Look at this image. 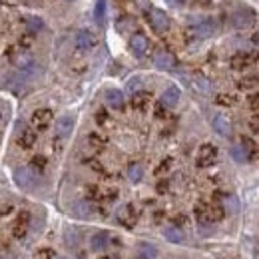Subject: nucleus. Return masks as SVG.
Instances as JSON below:
<instances>
[{
	"mask_svg": "<svg viewBox=\"0 0 259 259\" xmlns=\"http://www.w3.org/2000/svg\"><path fill=\"white\" fill-rule=\"evenodd\" d=\"M224 213V207L218 203H197L195 205V215L199 224H215Z\"/></svg>",
	"mask_w": 259,
	"mask_h": 259,
	"instance_id": "nucleus-1",
	"label": "nucleus"
},
{
	"mask_svg": "<svg viewBox=\"0 0 259 259\" xmlns=\"http://www.w3.org/2000/svg\"><path fill=\"white\" fill-rule=\"evenodd\" d=\"M253 22H255V12L251 8H239L231 14V26L233 28L243 30V28H249Z\"/></svg>",
	"mask_w": 259,
	"mask_h": 259,
	"instance_id": "nucleus-2",
	"label": "nucleus"
},
{
	"mask_svg": "<svg viewBox=\"0 0 259 259\" xmlns=\"http://www.w3.org/2000/svg\"><path fill=\"white\" fill-rule=\"evenodd\" d=\"M148 20H150V26L156 30V32H167L169 30V16L160 10V8H152L150 12H148Z\"/></svg>",
	"mask_w": 259,
	"mask_h": 259,
	"instance_id": "nucleus-3",
	"label": "nucleus"
},
{
	"mask_svg": "<svg viewBox=\"0 0 259 259\" xmlns=\"http://www.w3.org/2000/svg\"><path fill=\"white\" fill-rule=\"evenodd\" d=\"M259 62V54L257 52H239V54H235L233 58H231V70H237V72H241V70H247V68H251L253 64H257Z\"/></svg>",
	"mask_w": 259,
	"mask_h": 259,
	"instance_id": "nucleus-4",
	"label": "nucleus"
},
{
	"mask_svg": "<svg viewBox=\"0 0 259 259\" xmlns=\"http://www.w3.org/2000/svg\"><path fill=\"white\" fill-rule=\"evenodd\" d=\"M213 32H215V24L211 20H203V22L188 28V36L194 40H207L213 36Z\"/></svg>",
	"mask_w": 259,
	"mask_h": 259,
	"instance_id": "nucleus-5",
	"label": "nucleus"
},
{
	"mask_svg": "<svg viewBox=\"0 0 259 259\" xmlns=\"http://www.w3.org/2000/svg\"><path fill=\"white\" fill-rule=\"evenodd\" d=\"M218 160V150H215V146H211V144H203L199 150H197V158H195V163L199 165V167H209V165H213Z\"/></svg>",
	"mask_w": 259,
	"mask_h": 259,
	"instance_id": "nucleus-6",
	"label": "nucleus"
},
{
	"mask_svg": "<svg viewBox=\"0 0 259 259\" xmlns=\"http://www.w3.org/2000/svg\"><path fill=\"white\" fill-rule=\"evenodd\" d=\"M52 120H54L52 110H48V108H38L32 114V118H30V124H32L34 130L42 132V130H46L52 124Z\"/></svg>",
	"mask_w": 259,
	"mask_h": 259,
	"instance_id": "nucleus-7",
	"label": "nucleus"
},
{
	"mask_svg": "<svg viewBox=\"0 0 259 259\" xmlns=\"http://www.w3.org/2000/svg\"><path fill=\"white\" fill-rule=\"evenodd\" d=\"M14 182H16L20 188L30 190V188H34V184H36V178H34L32 169H28V167H18V169H14Z\"/></svg>",
	"mask_w": 259,
	"mask_h": 259,
	"instance_id": "nucleus-8",
	"label": "nucleus"
},
{
	"mask_svg": "<svg viewBox=\"0 0 259 259\" xmlns=\"http://www.w3.org/2000/svg\"><path fill=\"white\" fill-rule=\"evenodd\" d=\"M130 48H132L134 56H138V58L146 56V52H148V48H150L148 38H146L144 34H134V36L130 38Z\"/></svg>",
	"mask_w": 259,
	"mask_h": 259,
	"instance_id": "nucleus-9",
	"label": "nucleus"
},
{
	"mask_svg": "<svg viewBox=\"0 0 259 259\" xmlns=\"http://www.w3.org/2000/svg\"><path fill=\"white\" fill-rule=\"evenodd\" d=\"M28 226H30V213H28V211H22V213L16 218L14 226H12V235H14L16 239H22V237L28 233Z\"/></svg>",
	"mask_w": 259,
	"mask_h": 259,
	"instance_id": "nucleus-10",
	"label": "nucleus"
},
{
	"mask_svg": "<svg viewBox=\"0 0 259 259\" xmlns=\"http://www.w3.org/2000/svg\"><path fill=\"white\" fill-rule=\"evenodd\" d=\"M96 46V36L90 30H80L76 34V48L78 50H92Z\"/></svg>",
	"mask_w": 259,
	"mask_h": 259,
	"instance_id": "nucleus-11",
	"label": "nucleus"
},
{
	"mask_svg": "<svg viewBox=\"0 0 259 259\" xmlns=\"http://www.w3.org/2000/svg\"><path fill=\"white\" fill-rule=\"evenodd\" d=\"M136 218H138V215H136V209H134V205H130V203L122 205L120 211H118V224H122L124 227H134Z\"/></svg>",
	"mask_w": 259,
	"mask_h": 259,
	"instance_id": "nucleus-12",
	"label": "nucleus"
},
{
	"mask_svg": "<svg viewBox=\"0 0 259 259\" xmlns=\"http://www.w3.org/2000/svg\"><path fill=\"white\" fill-rule=\"evenodd\" d=\"M36 140H38L36 132H34L32 128H24L22 132H20V134H18V138H16V144H18L22 150H30V148H34Z\"/></svg>",
	"mask_w": 259,
	"mask_h": 259,
	"instance_id": "nucleus-13",
	"label": "nucleus"
},
{
	"mask_svg": "<svg viewBox=\"0 0 259 259\" xmlns=\"http://www.w3.org/2000/svg\"><path fill=\"white\" fill-rule=\"evenodd\" d=\"M106 104L110 106V108H114V110H122L124 108V94L120 92V90H116V88H110V90H106Z\"/></svg>",
	"mask_w": 259,
	"mask_h": 259,
	"instance_id": "nucleus-14",
	"label": "nucleus"
},
{
	"mask_svg": "<svg viewBox=\"0 0 259 259\" xmlns=\"http://www.w3.org/2000/svg\"><path fill=\"white\" fill-rule=\"evenodd\" d=\"M211 126H213V130H215L220 136H224V138H229V136H231V124H229V120H227L226 116H222V114L213 116Z\"/></svg>",
	"mask_w": 259,
	"mask_h": 259,
	"instance_id": "nucleus-15",
	"label": "nucleus"
},
{
	"mask_svg": "<svg viewBox=\"0 0 259 259\" xmlns=\"http://www.w3.org/2000/svg\"><path fill=\"white\" fill-rule=\"evenodd\" d=\"M108 245H110V233H106V231H98L90 239V247L94 251H106Z\"/></svg>",
	"mask_w": 259,
	"mask_h": 259,
	"instance_id": "nucleus-16",
	"label": "nucleus"
},
{
	"mask_svg": "<svg viewBox=\"0 0 259 259\" xmlns=\"http://www.w3.org/2000/svg\"><path fill=\"white\" fill-rule=\"evenodd\" d=\"M154 64H156V68H160V70H171V68L176 66V58H174V54H169V52L162 50V52L156 54Z\"/></svg>",
	"mask_w": 259,
	"mask_h": 259,
	"instance_id": "nucleus-17",
	"label": "nucleus"
},
{
	"mask_svg": "<svg viewBox=\"0 0 259 259\" xmlns=\"http://www.w3.org/2000/svg\"><path fill=\"white\" fill-rule=\"evenodd\" d=\"M150 100H152V96H150L146 90H138V92H134V96H132V108H136V110H146V108L150 106Z\"/></svg>",
	"mask_w": 259,
	"mask_h": 259,
	"instance_id": "nucleus-18",
	"label": "nucleus"
},
{
	"mask_svg": "<svg viewBox=\"0 0 259 259\" xmlns=\"http://www.w3.org/2000/svg\"><path fill=\"white\" fill-rule=\"evenodd\" d=\"M180 102V88L178 86H169L162 96V106L165 108H174L176 104Z\"/></svg>",
	"mask_w": 259,
	"mask_h": 259,
	"instance_id": "nucleus-19",
	"label": "nucleus"
},
{
	"mask_svg": "<svg viewBox=\"0 0 259 259\" xmlns=\"http://www.w3.org/2000/svg\"><path fill=\"white\" fill-rule=\"evenodd\" d=\"M229 156H231L233 162H237V163H245L249 160V154H247V150L243 148V144L231 146V148H229Z\"/></svg>",
	"mask_w": 259,
	"mask_h": 259,
	"instance_id": "nucleus-20",
	"label": "nucleus"
},
{
	"mask_svg": "<svg viewBox=\"0 0 259 259\" xmlns=\"http://www.w3.org/2000/svg\"><path fill=\"white\" fill-rule=\"evenodd\" d=\"M72 128H74V118H72V116H62V118L58 120V124H56V132H58L60 138L70 136Z\"/></svg>",
	"mask_w": 259,
	"mask_h": 259,
	"instance_id": "nucleus-21",
	"label": "nucleus"
},
{
	"mask_svg": "<svg viewBox=\"0 0 259 259\" xmlns=\"http://www.w3.org/2000/svg\"><path fill=\"white\" fill-rule=\"evenodd\" d=\"M192 84H194V88L199 92V94H203V96L211 94V82H209L207 78H203V76H195L194 80H192Z\"/></svg>",
	"mask_w": 259,
	"mask_h": 259,
	"instance_id": "nucleus-22",
	"label": "nucleus"
},
{
	"mask_svg": "<svg viewBox=\"0 0 259 259\" xmlns=\"http://www.w3.org/2000/svg\"><path fill=\"white\" fill-rule=\"evenodd\" d=\"M163 235H165V239H169L174 243H182L184 241V231L178 226H167L163 229Z\"/></svg>",
	"mask_w": 259,
	"mask_h": 259,
	"instance_id": "nucleus-23",
	"label": "nucleus"
},
{
	"mask_svg": "<svg viewBox=\"0 0 259 259\" xmlns=\"http://www.w3.org/2000/svg\"><path fill=\"white\" fill-rule=\"evenodd\" d=\"M96 211V207H94V203H90V201H80V203H76V213L80 215V218H88V215H92Z\"/></svg>",
	"mask_w": 259,
	"mask_h": 259,
	"instance_id": "nucleus-24",
	"label": "nucleus"
},
{
	"mask_svg": "<svg viewBox=\"0 0 259 259\" xmlns=\"http://www.w3.org/2000/svg\"><path fill=\"white\" fill-rule=\"evenodd\" d=\"M128 178L132 180V182H134V184H138V182L144 178V167H142L140 163H130Z\"/></svg>",
	"mask_w": 259,
	"mask_h": 259,
	"instance_id": "nucleus-25",
	"label": "nucleus"
},
{
	"mask_svg": "<svg viewBox=\"0 0 259 259\" xmlns=\"http://www.w3.org/2000/svg\"><path fill=\"white\" fill-rule=\"evenodd\" d=\"M140 255L144 259H156L158 249L154 245H150V243H140Z\"/></svg>",
	"mask_w": 259,
	"mask_h": 259,
	"instance_id": "nucleus-26",
	"label": "nucleus"
},
{
	"mask_svg": "<svg viewBox=\"0 0 259 259\" xmlns=\"http://www.w3.org/2000/svg\"><path fill=\"white\" fill-rule=\"evenodd\" d=\"M104 14H106V0H98L94 8V18L98 24H104Z\"/></svg>",
	"mask_w": 259,
	"mask_h": 259,
	"instance_id": "nucleus-27",
	"label": "nucleus"
},
{
	"mask_svg": "<svg viewBox=\"0 0 259 259\" xmlns=\"http://www.w3.org/2000/svg\"><path fill=\"white\" fill-rule=\"evenodd\" d=\"M116 28H118L120 32H128L130 28H134V20H132L130 16H124V18H120V20H118Z\"/></svg>",
	"mask_w": 259,
	"mask_h": 259,
	"instance_id": "nucleus-28",
	"label": "nucleus"
},
{
	"mask_svg": "<svg viewBox=\"0 0 259 259\" xmlns=\"http://www.w3.org/2000/svg\"><path fill=\"white\" fill-rule=\"evenodd\" d=\"M255 86H259L257 76H253V78H243V80L239 82V88H241V90H251V88H255Z\"/></svg>",
	"mask_w": 259,
	"mask_h": 259,
	"instance_id": "nucleus-29",
	"label": "nucleus"
},
{
	"mask_svg": "<svg viewBox=\"0 0 259 259\" xmlns=\"http://www.w3.org/2000/svg\"><path fill=\"white\" fill-rule=\"evenodd\" d=\"M88 142H90L92 146H96V148L106 146V138H104V136H100V134H90V136H88Z\"/></svg>",
	"mask_w": 259,
	"mask_h": 259,
	"instance_id": "nucleus-30",
	"label": "nucleus"
},
{
	"mask_svg": "<svg viewBox=\"0 0 259 259\" xmlns=\"http://www.w3.org/2000/svg\"><path fill=\"white\" fill-rule=\"evenodd\" d=\"M34 259H56V255H54L52 249L44 247V249H38V251L34 253Z\"/></svg>",
	"mask_w": 259,
	"mask_h": 259,
	"instance_id": "nucleus-31",
	"label": "nucleus"
},
{
	"mask_svg": "<svg viewBox=\"0 0 259 259\" xmlns=\"http://www.w3.org/2000/svg\"><path fill=\"white\" fill-rule=\"evenodd\" d=\"M30 165H32L36 171H44V167H46V158H44V156H36Z\"/></svg>",
	"mask_w": 259,
	"mask_h": 259,
	"instance_id": "nucleus-32",
	"label": "nucleus"
},
{
	"mask_svg": "<svg viewBox=\"0 0 259 259\" xmlns=\"http://www.w3.org/2000/svg\"><path fill=\"white\" fill-rule=\"evenodd\" d=\"M243 148L247 150V154H249V158H253V156L257 154V146H255V144H253L251 140H247V138L243 140Z\"/></svg>",
	"mask_w": 259,
	"mask_h": 259,
	"instance_id": "nucleus-33",
	"label": "nucleus"
},
{
	"mask_svg": "<svg viewBox=\"0 0 259 259\" xmlns=\"http://www.w3.org/2000/svg\"><path fill=\"white\" fill-rule=\"evenodd\" d=\"M226 205H227V209L239 211V203H237V197H233V195H227V197H226Z\"/></svg>",
	"mask_w": 259,
	"mask_h": 259,
	"instance_id": "nucleus-34",
	"label": "nucleus"
},
{
	"mask_svg": "<svg viewBox=\"0 0 259 259\" xmlns=\"http://www.w3.org/2000/svg\"><path fill=\"white\" fill-rule=\"evenodd\" d=\"M235 102V98L229 96V94H220L218 96V104H222V106H231Z\"/></svg>",
	"mask_w": 259,
	"mask_h": 259,
	"instance_id": "nucleus-35",
	"label": "nucleus"
},
{
	"mask_svg": "<svg viewBox=\"0 0 259 259\" xmlns=\"http://www.w3.org/2000/svg\"><path fill=\"white\" fill-rule=\"evenodd\" d=\"M249 108H251L253 112H259V94L249 96Z\"/></svg>",
	"mask_w": 259,
	"mask_h": 259,
	"instance_id": "nucleus-36",
	"label": "nucleus"
},
{
	"mask_svg": "<svg viewBox=\"0 0 259 259\" xmlns=\"http://www.w3.org/2000/svg\"><path fill=\"white\" fill-rule=\"evenodd\" d=\"M30 22H28V26L32 28V30H40L42 28V20L40 18H28Z\"/></svg>",
	"mask_w": 259,
	"mask_h": 259,
	"instance_id": "nucleus-37",
	"label": "nucleus"
},
{
	"mask_svg": "<svg viewBox=\"0 0 259 259\" xmlns=\"http://www.w3.org/2000/svg\"><path fill=\"white\" fill-rule=\"evenodd\" d=\"M96 122H98V124H100V126L108 122V114H106L104 110H100V112H98V114H96Z\"/></svg>",
	"mask_w": 259,
	"mask_h": 259,
	"instance_id": "nucleus-38",
	"label": "nucleus"
},
{
	"mask_svg": "<svg viewBox=\"0 0 259 259\" xmlns=\"http://www.w3.org/2000/svg\"><path fill=\"white\" fill-rule=\"evenodd\" d=\"M249 126H251V130H253V132H257V134H259V116H257V118H253V120L249 122Z\"/></svg>",
	"mask_w": 259,
	"mask_h": 259,
	"instance_id": "nucleus-39",
	"label": "nucleus"
},
{
	"mask_svg": "<svg viewBox=\"0 0 259 259\" xmlns=\"http://www.w3.org/2000/svg\"><path fill=\"white\" fill-rule=\"evenodd\" d=\"M255 38H257V40H259V32H257V36H255Z\"/></svg>",
	"mask_w": 259,
	"mask_h": 259,
	"instance_id": "nucleus-40",
	"label": "nucleus"
},
{
	"mask_svg": "<svg viewBox=\"0 0 259 259\" xmlns=\"http://www.w3.org/2000/svg\"><path fill=\"white\" fill-rule=\"evenodd\" d=\"M106 259H116V257H106Z\"/></svg>",
	"mask_w": 259,
	"mask_h": 259,
	"instance_id": "nucleus-41",
	"label": "nucleus"
},
{
	"mask_svg": "<svg viewBox=\"0 0 259 259\" xmlns=\"http://www.w3.org/2000/svg\"><path fill=\"white\" fill-rule=\"evenodd\" d=\"M56 259H66V257H56Z\"/></svg>",
	"mask_w": 259,
	"mask_h": 259,
	"instance_id": "nucleus-42",
	"label": "nucleus"
},
{
	"mask_svg": "<svg viewBox=\"0 0 259 259\" xmlns=\"http://www.w3.org/2000/svg\"><path fill=\"white\" fill-rule=\"evenodd\" d=\"M0 259H6V257H0Z\"/></svg>",
	"mask_w": 259,
	"mask_h": 259,
	"instance_id": "nucleus-43",
	"label": "nucleus"
}]
</instances>
